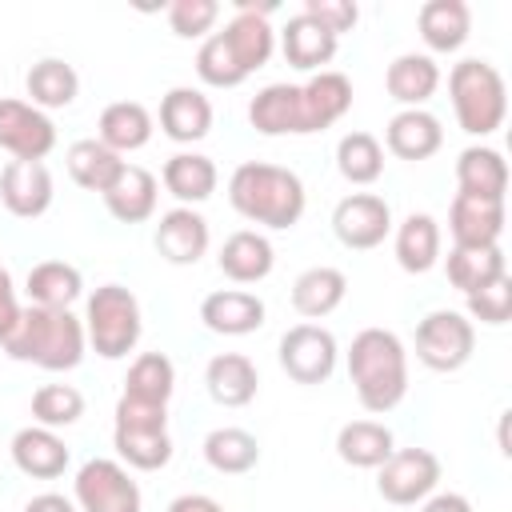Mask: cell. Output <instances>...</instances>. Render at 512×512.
<instances>
[{
	"label": "cell",
	"instance_id": "obj_49",
	"mask_svg": "<svg viewBox=\"0 0 512 512\" xmlns=\"http://www.w3.org/2000/svg\"><path fill=\"white\" fill-rule=\"evenodd\" d=\"M168 512H224V508H220V500H212L204 492H184L168 504Z\"/></svg>",
	"mask_w": 512,
	"mask_h": 512
},
{
	"label": "cell",
	"instance_id": "obj_28",
	"mask_svg": "<svg viewBox=\"0 0 512 512\" xmlns=\"http://www.w3.org/2000/svg\"><path fill=\"white\" fill-rule=\"evenodd\" d=\"M416 28L428 52H456L472 32V8L464 0H424L416 12Z\"/></svg>",
	"mask_w": 512,
	"mask_h": 512
},
{
	"label": "cell",
	"instance_id": "obj_45",
	"mask_svg": "<svg viewBox=\"0 0 512 512\" xmlns=\"http://www.w3.org/2000/svg\"><path fill=\"white\" fill-rule=\"evenodd\" d=\"M220 20V4L216 0H172L168 4V28L180 40H200L212 32V24Z\"/></svg>",
	"mask_w": 512,
	"mask_h": 512
},
{
	"label": "cell",
	"instance_id": "obj_8",
	"mask_svg": "<svg viewBox=\"0 0 512 512\" xmlns=\"http://www.w3.org/2000/svg\"><path fill=\"white\" fill-rule=\"evenodd\" d=\"M72 504L80 512H140L144 496L120 460L92 456L80 464L72 480Z\"/></svg>",
	"mask_w": 512,
	"mask_h": 512
},
{
	"label": "cell",
	"instance_id": "obj_36",
	"mask_svg": "<svg viewBox=\"0 0 512 512\" xmlns=\"http://www.w3.org/2000/svg\"><path fill=\"white\" fill-rule=\"evenodd\" d=\"M456 184L468 196H488V200H504L508 192V164L496 148L488 144H472L456 156Z\"/></svg>",
	"mask_w": 512,
	"mask_h": 512
},
{
	"label": "cell",
	"instance_id": "obj_21",
	"mask_svg": "<svg viewBox=\"0 0 512 512\" xmlns=\"http://www.w3.org/2000/svg\"><path fill=\"white\" fill-rule=\"evenodd\" d=\"M336 48H340V36H332L324 24H316L304 12L288 16V24L280 28V52L300 72H324V64H332Z\"/></svg>",
	"mask_w": 512,
	"mask_h": 512
},
{
	"label": "cell",
	"instance_id": "obj_24",
	"mask_svg": "<svg viewBox=\"0 0 512 512\" xmlns=\"http://www.w3.org/2000/svg\"><path fill=\"white\" fill-rule=\"evenodd\" d=\"M216 264H220V272H224L232 284H260V280L272 272V264H276V248H272V240H268L264 232L240 228V232H232V236L224 240Z\"/></svg>",
	"mask_w": 512,
	"mask_h": 512
},
{
	"label": "cell",
	"instance_id": "obj_33",
	"mask_svg": "<svg viewBox=\"0 0 512 512\" xmlns=\"http://www.w3.org/2000/svg\"><path fill=\"white\" fill-rule=\"evenodd\" d=\"M396 264L412 276L432 272L440 264V224L428 212H412L396 224Z\"/></svg>",
	"mask_w": 512,
	"mask_h": 512
},
{
	"label": "cell",
	"instance_id": "obj_34",
	"mask_svg": "<svg viewBox=\"0 0 512 512\" xmlns=\"http://www.w3.org/2000/svg\"><path fill=\"white\" fill-rule=\"evenodd\" d=\"M24 292H28V304L36 308H72L84 292V276L68 260H40L28 268Z\"/></svg>",
	"mask_w": 512,
	"mask_h": 512
},
{
	"label": "cell",
	"instance_id": "obj_39",
	"mask_svg": "<svg viewBox=\"0 0 512 512\" xmlns=\"http://www.w3.org/2000/svg\"><path fill=\"white\" fill-rule=\"evenodd\" d=\"M172 388H176V364L164 352H140L132 360V368H128V380H124V392L120 396H128L136 404H160V408H168Z\"/></svg>",
	"mask_w": 512,
	"mask_h": 512
},
{
	"label": "cell",
	"instance_id": "obj_12",
	"mask_svg": "<svg viewBox=\"0 0 512 512\" xmlns=\"http://www.w3.org/2000/svg\"><path fill=\"white\" fill-rule=\"evenodd\" d=\"M0 148L12 160H44L56 148V124L48 112L32 108L28 100L4 96L0 100Z\"/></svg>",
	"mask_w": 512,
	"mask_h": 512
},
{
	"label": "cell",
	"instance_id": "obj_6",
	"mask_svg": "<svg viewBox=\"0 0 512 512\" xmlns=\"http://www.w3.org/2000/svg\"><path fill=\"white\" fill-rule=\"evenodd\" d=\"M116 456L128 468L156 472L172 460V436H168V408L160 404H136L128 396L116 400V424H112Z\"/></svg>",
	"mask_w": 512,
	"mask_h": 512
},
{
	"label": "cell",
	"instance_id": "obj_15",
	"mask_svg": "<svg viewBox=\"0 0 512 512\" xmlns=\"http://www.w3.org/2000/svg\"><path fill=\"white\" fill-rule=\"evenodd\" d=\"M448 232H452V244L456 248H488V244H500V236H504V200L456 192V200L448 208Z\"/></svg>",
	"mask_w": 512,
	"mask_h": 512
},
{
	"label": "cell",
	"instance_id": "obj_46",
	"mask_svg": "<svg viewBox=\"0 0 512 512\" xmlns=\"http://www.w3.org/2000/svg\"><path fill=\"white\" fill-rule=\"evenodd\" d=\"M300 12H304V16H312L316 24H324L332 36L352 32V28H356V20H360L356 0H304V8H300Z\"/></svg>",
	"mask_w": 512,
	"mask_h": 512
},
{
	"label": "cell",
	"instance_id": "obj_20",
	"mask_svg": "<svg viewBox=\"0 0 512 512\" xmlns=\"http://www.w3.org/2000/svg\"><path fill=\"white\" fill-rule=\"evenodd\" d=\"M160 132L176 144H196L212 132V100L200 88H168L160 100Z\"/></svg>",
	"mask_w": 512,
	"mask_h": 512
},
{
	"label": "cell",
	"instance_id": "obj_48",
	"mask_svg": "<svg viewBox=\"0 0 512 512\" xmlns=\"http://www.w3.org/2000/svg\"><path fill=\"white\" fill-rule=\"evenodd\" d=\"M420 512H472V504L460 492H432L428 500H420Z\"/></svg>",
	"mask_w": 512,
	"mask_h": 512
},
{
	"label": "cell",
	"instance_id": "obj_22",
	"mask_svg": "<svg viewBox=\"0 0 512 512\" xmlns=\"http://www.w3.org/2000/svg\"><path fill=\"white\" fill-rule=\"evenodd\" d=\"M300 108H304L308 136L332 128V124L344 120L348 108H352V80H348L344 72H332V68L316 72L312 80L300 84Z\"/></svg>",
	"mask_w": 512,
	"mask_h": 512
},
{
	"label": "cell",
	"instance_id": "obj_27",
	"mask_svg": "<svg viewBox=\"0 0 512 512\" xmlns=\"http://www.w3.org/2000/svg\"><path fill=\"white\" fill-rule=\"evenodd\" d=\"M348 296V276L332 264H316V268H304L296 280H292V308L304 316V320H324L332 316Z\"/></svg>",
	"mask_w": 512,
	"mask_h": 512
},
{
	"label": "cell",
	"instance_id": "obj_44",
	"mask_svg": "<svg viewBox=\"0 0 512 512\" xmlns=\"http://www.w3.org/2000/svg\"><path fill=\"white\" fill-rule=\"evenodd\" d=\"M464 300H468V320H480V324L500 328V324L512 320V276L504 272V276L488 280L484 288L468 292Z\"/></svg>",
	"mask_w": 512,
	"mask_h": 512
},
{
	"label": "cell",
	"instance_id": "obj_13",
	"mask_svg": "<svg viewBox=\"0 0 512 512\" xmlns=\"http://www.w3.org/2000/svg\"><path fill=\"white\" fill-rule=\"evenodd\" d=\"M268 12H272V4H252V0H240L236 4V16L224 24V44H228V52L236 56V64L252 76L256 68H264L268 60H272V52H276V32H272V24H268Z\"/></svg>",
	"mask_w": 512,
	"mask_h": 512
},
{
	"label": "cell",
	"instance_id": "obj_25",
	"mask_svg": "<svg viewBox=\"0 0 512 512\" xmlns=\"http://www.w3.org/2000/svg\"><path fill=\"white\" fill-rule=\"evenodd\" d=\"M68 444L52 432V428H40V424H28L12 436V464L32 476V480H56L64 476L68 468Z\"/></svg>",
	"mask_w": 512,
	"mask_h": 512
},
{
	"label": "cell",
	"instance_id": "obj_35",
	"mask_svg": "<svg viewBox=\"0 0 512 512\" xmlns=\"http://www.w3.org/2000/svg\"><path fill=\"white\" fill-rule=\"evenodd\" d=\"M24 88H28V104L40 108V112H56V108H68L76 96H80V76L68 60L60 56H44L28 68L24 76Z\"/></svg>",
	"mask_w": 512,
	"mask_h": 512
},
{
	"label": "cell",
	"instance_id": "obj_47",
	"mask_svg": "<svg viewBox=\"0 0 512 512\" xmlns=\"http://www.w3.org/2000/svg\"><path fill=\"white\" fill-rule=\"evenodd\" d=\"M16 320H20V300H16V288H12L8 268H0V340L16 328Z\"/></svg>",
	"mask_w": 512,
	"mask_h": 512
},
{
	"label": "cell",
	"instance_id": "obj_30",
	"mask_svg": "<svg viewBox=\"0 0 512 512\" xmlns=\"http://www.w3.org/2000/svg\"><path fill=\"white\" fill-rule=\"evenodd\" d=\"M156 196H160V180L140 168V164H128L124 176L104 192V208L120 220V224H144L152 220L156 212Z\"/></svg>",
	"mask_w": 512,
	"mask_h": 512
},
{
	"label": "cell",
	"instance_id": "obj_19",
	"mask_svg": "<svg viewBox=\"0 0 512 512\" xmlns=\"http://www.w3.org/2000/svg\"><path fill=\"white\" fill-rule=\"evenodd\" d=\"M440 144H444V128H440V120L428 108H400L388 120V128H384V148L396 160L420 164V160L436 156Z\"/></svg>",
	"mask_w": 512,
	"mask_h": 512
},
{
	"label": "cell",
	"instance_id": "obj_29",
	"mask_svg": "<svg viewBox=\"0 0 512 512\" xmlns=\"http://www.w3.org/2000/svg\"><path fill=\"white\" fill-rule=\"evenodd\" d=\"M160 184H164L184 208H192V204H204V200L216 192L220 172H216L212 156H204V152H176V156L164 160Z\"/></svg>",
	"mask_w": 512,
	"mask_h": 512
},
{
	"label": "cell",
	"instance_id": "obj_38",
	"mask_svg": "<svg viewBox=\"0 0 512 512\" xmlns=\"http://www.w3.org/2000/svg\"><path fill=\"white\" fill-rule=\"evenodd\" d=\"M204 460L220 476H244L260 464V440L248 428H236V424L212 428L204 436Z\"/></svg>",
	"mask_w": 512,
	"mask_h": 512
},
{
	"label": "cell",
	"instance_id": "obj_3",
	"mask_svg": "<svg viewBox=\"0 0 512 512\" xmlns=\"http://www.w3.org/2000/svg\"><path fill=\"white\" fill-rule=\"evenodd\" d=\"M0 348L20 360V364H36L44 372H68L84 360L88 336H84V320L72 316V308H20L16 328L0 340Z\"/></svg>",
	"mask_w": 512,
	"mask_h": 512
},
{
	"label": "cell",
	"instance_id": "obj_10",
	"mask_svg": "<svg viewBox=\"0 0 512 512\" xmlns=\"http://www.w3.org/2000/svg\"><path fill=\"white\" fill-rule=\"evenodd\" d=\"M436 484H440V460L428 448H396L376 468V492L396 508H412L428 500Z\"/></svg>",
	"mask_w": 512,
	"mask_h": 512
},
{
	"label": "cell",
	"instance_id": "obj_16",
	"mask_svg": "<svg viewBox=\"0 0 512 512\" xmlns=\"http://www.w3.org/2000/svg\"><path fill=\"white\" fill-rule=\"evenodd\" d=\"M156 252L168 260V264H196L208 244H212V232H208V220L196 212V208H168L156 224V236H152Z\"/></svg>",
	"mask_w": 512,
	"mask_h": 512
},
{
	"label": "cell",
	"instance_id": "obj_31",
	"mask_svg": "<svg viewBox=\"0 0 512 512\" xmlns=\"http://www.w3.org/2000/svg\"><path fill=\"white\" fill-rule=\"evenodd\" d=\"M96 140L108 144L112 152H136L152 140V112L140 104V100H112L104 112H100V124H96Z\"/></svg>",
	"mask_w": 512,
	"mask_h": 512
},
{
	"label": "cell",
	"instance_id": "obj_2",
	"mask_svg": "<svg viewBox=\"0 0 512 512\" xmlns=\"http://www.w3.org/2000/svg\"><path fill=\"white\" fill-rule=\"evenodd\" d=\"M228 200L244 220L284 232V228L300 224L308 192H304V180L292 168L264 164V160H244L228 176Z\"/></svg>",
	"mask_w": 512,
	"mask_h": 512
},
{
	"label": "cell",
	"instance_id": "obj_50",
	"mask_svg": "<svg viewBox=\"0 0 512 512\" xmlns=\"http://www.w3.org/2000/svg\"><path fill=\"white\" fill-rule=\"evenodd\" d=\"M24 512H80V508L68 496H60V492H40V496H32L24 504Z\"/></svg>",
	"mask_w": 512,
	"mask_h": 512
},
{
	"label": "cell",
	"instance_id": "obj_37",
	"mask_svg": "<svg viewBox=\"0 0 512 512\" xmlns=\"http://www.w3.org/2000/svg\"><path fill=\"white\" fill-rule=\"evenodd\" d=\"M396 452L392 428L380 420H348L336 432V456L352 468H380Z\"/></svg>",
	"mask_w": 512,
	"mask_h": 512
},
{
	"label": "cell",
	"instance_id": "obj_1",
	"mask_svg": "<svg viewBox=\"0 0 512 512\" xmlns=\"http://www.w3.org/2000/svg\"><path fill=\"white\" fill-rule=\"evenodd\" d=\"M348 380L364 412H392L408 396V352L392 328H360L348 348Z\"/></svg>",
	"mask_w": 512,
	"mask_h": 512
},
{
	"label": "cell",
	"instance_id": "obj_26",
	"mask_svg": "<svg viewBox=\"0 0 512 512\" xmlns=\"http://www.w3.org/2000/svg\"><path fill=\"white\" fill-rule=\"evenodd\" d=\"M384 88L396 104L404 108H424L436 88H440V64L428 56V52H404L388 64L384 72Z\"/></svg>",
	"mask_w": 512,
	"mask_h": 512
},
{
	"label": "cell",
	"instance_id": "obj_4",
	"mask_svg": "<svg viewBox=\"0 0 512 512\" xmlns=\"http://www.w3.org/2000/svg\"><path fill=\"white\" fill-rule=\"evenodd\" d=\"M448 96H452V112L456 124L468 136H492L504 116H508V88L504 76L488 64V60H460L448 72Z\"/></svg>",
	"mask_w": 512,
	"mask_h": 512
},
{
	"label": "cell",
	"instance_id": "obj_42",
	"mask_svg": "<svg viewBox=\"0 0 512 512\" xmlns=\"http://www.w3.org/2000/svg\"><path fill=\"white\" fill-rule=\"evenodd\" d=\"M84 416V392L72 384H40L32 392V420L40 428H68Z\"/></svg>",
	"mask_w": 512,
	"mask_h": 512
},
{
	"label": "cell",
	"instance_id": "obj_23",
	"mask_svg": "<svg viewBox=\"0 0 512 512\" xmlns=\"http://www.w3.org/2000/svg\"><path fill=\"white\" fill-rule=\"evenodd\" d=\"M204 388L220 408H244L260 392V372L244 352H216L204 368Z\"/></svg>",
	"mask_w": 512,
	"mask_h": 512
},
{
	"label": "cell",
	"instance_id": "obj_5",
	"mask_svg": "<svg viewBox=\"0 0 512 512\" xmlns=\"http://www.w3.org/2000/svg\"><path fill=\"white\" fill-rule=\"evenodd\" d=\"M144 332V316H140V300L132 288L124 284H100L88 304H84V336L88 348L104 360H120L140 344Z\"/></svg>",
	"mask_w": 512,
	"mask_h": 512
},
{
	"label": "cell",
	"instance_id": "obj_32",
	"mask_svg": "<svg viewBox=\"0 0 512 512\" xmlns=\"http://www.w3.org/2000/svg\"><path fill=\"white\" fill-rule=\"evenodd\" d=\"M64 160H68V176H72L80 188L100 192V196H104V192L124 176V168H128V160H124L120 152H112L108 144H100L96 136L76 140Z\"/></svg>",
	"mask_w": 512,
	"mask_h": 512
},
{
	"label": "cell",
	"instance_id": "obj_9",
	"mask_svg": "<svg viewBox=\"0 0 512 512\" xmlns=\"http://www.w3.org/2000/svg\"><path fill=\"white\" fill-rule=\"evenodd\" d=\"M280 368L288 372V380L296 384H324L332 372H336V360H340V348H336V336L324 328V324H292L284 336H280Z\"/></svg>",
	"mask_w": 512,
	"mask_h": 512
},
{
	"label": "cell",
	"instance_id": "obj_7",
	"mask_svg": "<svg viewBox=\"0 0 512 512\" xmlns=\"http://www.w3.org/2000/svg\"><path fill=\"white\" fill-rule=\"evenodd\" d=\"M476 352V324L464 312L436 308L416 324V360L432 372H456Z\"/></svg>",
	"mask_w": 512,
	"mask_h": 512
},
{
	"label": "cell",
	"instance_id": "obj_17",
	"mask_svg": "<svg viewBox=\"0 0 512 512\" xmlns=\"http://www.w3.org/2000/svg\"><path fill=\"white\" fill-rule=\"evenodd\" d=\"M264 316H268L264 300L244 288H216L200 300V320L216 336H248L264 324Z\"/></svg>",
	"mask_w": 512,
	"mask_h": 512
},
{
	"label": "cell",
	"instance_id": "obj_14",
	"mask_svg": "<svg viewBox=\"0 0 512 512\" xmlns=\"http://www.w3.org/2000/svg\"><path fill=\"white\" fill-rule=\"evenodd\" d=\"M52 172L44 160H8L0 172V204L20 216V220H36L52 208Z\"/></svg>",
	"mask_w": 512,
	"mask_h": 512
},
{
	"label": "cell",
	"instance_id": "obj_43",
	"mask_svg": "<svg viewBox=\"0 0 512 512\" xmlns=\"http://www.w3.org/2000/svg\"><path fill=\"white\" fill-rule=\"evenodd\" d=\"M196 76L208 84V88H236L248 80V72L236 64V56L228 52L224 36L212 32L200 40V52H196Z\"/></svg>",
	"mask_w": 512,
	"mask_h": 512
},
{
	"label": "cell",
	"instance_id": "obj_11",
	"mask_svg": "<svg viewBox=\"0 0 512 512\" xmlns=\"http://www.w3.org/2000/svg\"><path fill=\"white\" fill-rule=\"evenodd\" d=\"M332 232L352 252L380 248L392 232V208L376 192H352L332 208Z\"/></svg>",
	"mask_w": 512,
	"mask_h": 512
},
{
	"label": "cell",
	"instance_id": "obj_18",
	"mask_svg": "<svg viewBox=\"0 0 512 512\" xmlns=\"http://www.w3.org/2000/svg\"><path fill=\"white\" fill-rule=\"evenodd\" d=\"M248 124L260 136H308L304 108H300V84H264L248 104Z\"/></svg>",
	"mask_w": 512,
	"mask_h": 512
},
{
	"label": "cell",
	"instance_id": "obj_40",
	"mask_svg": "<svg viewBox=\"0 0 512 512\" xmlns=\"http://www.w3.org/2000/svg\"><path fill=\"white\" fill-rule=\"evenodd\" d=\"M444 272H448V284L468 296V292L484 288L488 280L504 276L508 272V260H504V248L500 244H488V248H456L452 244L448 260H444Z\"/></svg>",
	"mask_w": 512,
	"mask_h": 512
},
{
	"label": "cell",
	"instance_id": "obj_41",
	"mask_svg": "<svg viewBox=\"0 0 512 512\" xmlns=\"http://www.w3.org/2000/svg\"><path fill=\"white\" fill-rule=\"evenodd\" d=\"M336 168L348 184H376L384 176V144L372 132H344L336 144Z\"/></svg>",
	"mask_w": 512,
	"mask_h": 512
}]
</instances>
